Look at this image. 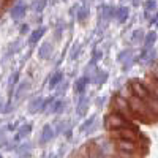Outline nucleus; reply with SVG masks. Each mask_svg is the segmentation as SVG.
Instances as JSON below:
<instances>
[{
    "mask_svg": "<svg viewBox=\"0 0 158 158\" xmlns=\"http://www.w3.org/2000/svg\"><path fill=\"white\" fill-rule=\"evenodd\" d=\"M2 103H3V100L0 98V111H3V109H2Z\"/></svg>",
    "mask_w": 158,
    "mask_h": 158,
    "instance_id": "31",
    "label": "nucleus"
},
{
    "mask_svg": "<svg viewBox=\"0 0 158 158\" xmlns=\"http://www.w3.org/2000/svg\"><path fill=\"white\" fill-rule=\"evenodd\" d=\"M130 52H131V49H123V51L120 52V54H118L117 60H118V62H125V60H128V59L131 57Z\"/></svg>",
    "mask_w": 158,
    "mask_h": 158,
    "instance_id": "22",
    "label": "nucleus"
},
{
    "mask_svg": "<svg viewBox=\"0 0 158 158\" xmlns=\"http://www.w3.org/2000/svg\"><path fill=\"white\" fill-rule=\"evenodd\" d=\"M128 85H130L131 92H133V95H136V97H139V98H142V100H146V98L150 95V90L147 89V85H146V82H144V81L133 79V81H131Z\"/></svg>",
    "mask_w": 158,
    "mask_h": 158,
    "instance_id": "6",
    "label": "nucleus"
},
{
    "mask_svg": "<svg viewBox=\"0 0 158 158\" xmlns=\"http://www.w3.org/2000/svg\"><path fill=\"white\" fill-rule=\"evenodd\" d=\"M156 33L155 32H149V33H146V36H144V48L146 49H152L153 48V44H155V41H156Z\"/></svg>",
    "mask_w": 158,
    "mask_h": 158,
    "instance_id": "14",
    "label": "nucleus"
},
{
    "mask_svg": "<svg viewBox=\"0 0 158 158\" xmlns=\"http://www.w3.org/2000/svg\"><path fill=\"white\" fill-rule=\"evenodd\" d=\"M65 127H67V123H65V122H59V125L56 127V133H57V135H60L62 131H63V128H65Z\"/></svg>",
    "mask_w": 158,
    "mask_h": 158,
    "instance_id": "28",
    "label": "nucleus"
},
{
    "mask_svg": "<svg viewBox=\"0 0 158 158\" xmlns=\"http://www.w3.org/2000/svg\"><path fill=\"white\" fill-rule=\"evenodd\" d=\"M27 87H29V82H27V81H22V82L18 85V89H16V97H19L21 94H24Z\"/></svg>",
    "mask_w": 158,
    "mask_h": 158,
    "instance_id": "23",
    "label": "nucleus"
},
{
    "mask_svg": "<svg viewBox=\"0 0 158 158\" xmlns=\"http://www.w3.org/2000/svg\"><path fill=\"white\" fill-rule=\"evenodd\" d=\"M87 15H89V10H87V6H84V8H81V10H79V13H77V19L79 21H84L85 18H87Z\"/></svg>",
    "mask_w": 158,
    "mask_h": 158,
    "instance_id": "25",
    "label": "nucleus"
},
{
    "mask_svg": "<svg viewBox=\"0 0 158 158\" xmlns=\"http://www.w3.org/2000/svg\"><path fill=\"white\" fill-rule=\"evenodd\" d=\"M54 135H56V130H52L51 125H44V127H43V131H41V138H40V142H41V144L49 142L52 138H54Z\"/></svg>",
    "mask_w": 158,
    "mask_h": 158,
    "instance_id": "8",
    "label": "nucleus"
},
{
    "mask_svg": "<svg viewBox=\"0 0 158 158\" xmlns=\"http://www.w3.org/2000/svg\"><path fill=\"white\" fill-rule=\"evenodd\" d=\"M43 100H44V98H41V97L35 98V100L30 103L29 111H30V112H38V111H41V106H43Z\"/></svg>",
    "mask_w": 158,
    "mask_h": 158,
    "instance_id": "18",
    "label": "nucleus"
},
{
    "mask_svg": "<svg viewBox=\"0 0 158 158\" xmlns=\"http://www.w3.org/2000/svg\"><path fill=\"white\" fill-rule=\"evenodd\" d=\"M85 158H89V155H87V156H85Z\"/></svg>",
    "mask_w": 158,
    "mask_h": 158,
    "instance_id": "32",
    "label": "nucleus"
},
{
    "mask_svg": "<svg viewBox=\"0 0 158 158\" xmlns=\"http://www.w3.org/2000/svg\"><path fill=\"white\" fill-rule=\"evenodd\" d=\"M18 81H19V71H16V73L11 74V77H10V85H15Z\"/></svg>",
    "mask_w": 158,
    "mask_h": 158,
    "instance_id": "27",
    "label": "nucleus"
},
{
    "mask_svg": "<svg viewBox=\"0 0 158 158\" xmlns=\"http://www.w3.org/2000/svg\"><path fill=\"white\" fill-rule=\"evenodd\" d=\"M6 5H8V0H0V13L6 8Z\"/></svg>",
    "mask_w": 158,
    "mask_h": 158,
    "instance_id": "30",
    "label": "nucleus"
},
{
    "mask_svg": "<svg viewBox=\"0 0 158 158\" xmlns=\"http://www.w3.org/2000/svg\"><path fill=\"white\" fill-rule=\"evenodd\" d=\"M146 103H147L149 109L152 111V114L155 115V118H158V97H155V95L150 94V95L146 98Z\"/></svg>",
    "mask_w": 158,
    "mask_h": 158,
    "instance_id": "10",
    "label": "nucleus"
},
{
    "mask_svg": "<svg viewBox=\"0 0 158 158\" xmlns=\"http://www.w3.org/2000/svg\"><path fill=\"white\" fill-rule=\"evenodd\" d=\"M111 106H112V111H117V112H120L122 115H125L127 118H130V120H135V114L131 112L130 109V103L127 98L120 97V95H115L111 101Z\"/></svg>",
    "mask_w": 158,
    "mask_h": 158,
    "instance_id": "3",
    "label": "nucleus"
},
{
    "mask_svg": "<svg viewBox=\"0 0 158 158\" xmlns=\"http://www.w3.org/2000/svg\"><path fill=\"white\" fill-rule=\"evenodd\" d=\"M46 2H48V0H38V5L35 6V10H36V13H40V11H43L44 8H46Z\"/></svg>",
    "mask_w": 158,
    "mask_h": 158,
    "instance_id": "26",
    "label": "nucleus"
},
{
    "mask_svg": "<svg viewBox=\"0 0 158 158\" xmlns=\"http://www.w3.org/2000/svg\"><path fill=\"white\" fill-rule=\"evenodd\" d=\"M115 11H117V10L112 8V6H104V8H103V18L109 21L112 16H115Z\"/></svg>",
    "mask_w": 158,
    "mask_h": 158,
    "instance_id": "20",
    "label": "nucleus"
},
{
    "mask_svg": "<svg viewBox=\"0 0 158 158\" xmlns=\"http://www.w3.org/2000/svg\"><path fill=\"white\" fill-rule=\"evenodd\" d=\"M97 120V117L95 115H92L90 118H87V120L81 125V127H79V130H81V131H89V128L92 127V125H94V122Z\"/></svg>",
    "mask_w": 158,
    "mask_h": 158,
    "instance_id": "21",
    "label": "nucleus"
},
{
    "mask_svg": "<svg viewBox=\"0 0 158 158\" xmlns=\"http://www.w3.org/2000/svg\"><path fill=\"white\" fill-rule=\"evenodd\" d=\"M0 158H2V155H0Z\"/></svg>",
    "mask_w": 158,
    "mask_h": 158,
    "instance_id": "33",
    "label": "nucleus"
},
{
    "mask_svg": "<svg viewBox=\"0 0 158 158\" xmlns=\"http://www.w3.org/2000/svg\"><path fill=\"white\" fill-rule=\"evenodd\" d=\"M29 33V24H22L21 25V35H25Z\"/></svg>",
    "mask_w": 158,
    "mask_h": 158,
    "instance_id": "29",
    "label": "nucleus"
},
{
    "mask_svg": "<svg viewBox=\"0 0 158 158\" xmlns=\"http://www.w3.org/2000/svg\"><path fill=\"white\" fill-rule=\"evenodd\" d=\"M62 81H63V74H62L60 71L54 73V74H52V77H51V81H49V89L59 87V85L62 84Z\"/></svg>",
    "mask_w": 158,
    "mask_h": 158,
    "instance_id": "16",
    "label": "nucleus"
},
{
    "mask_svg": "<svg viewBox=\"0 0 158 158\" xmlns=\"http://www.w3.org/2000/svg\"><path fill=\"white\" fill-rule=\"evenodd\" d=\"M128 16H130V10H128L127 6L117 8V11H115V19L120 22V24L127 22V21H128Z\"/></svg>",
    "mask_w": 158,
    "mask_h": 158,
    "instance_id": "12",
    "label": "nucleus"
},
{
    "mask_svg": "<svg viewBox=\"0 0 158 158\" xmlns=\"http://www.w3.org/2000/svg\"><path fill=\"white\" fill-rule=\"evenodd\" d=\"M156 10V2L155 0H147L146 2V11L150 13V11H155Z\"/></svg>",
    "mask_w": 158,
    "mask_h": 158,
    "instance_id": "24",
    "label": "nucleus"
},
{
    "mask_svg": "<svg viewBox=\"0 0 158 158\" xmlns=\"http://www.w3.org/2000/svg\"><path fill=\"white\" fill-rule=\"evenodd\" d=\"M115 150L120 152H130V153H139L141 152V146L139 141H130V139H112Z\"/></svg>",
    "mask_w": 158,
    "mask_h": 158,
    "instance_id": "5",
    "label": "nucleus"
},
{
    "mask_svg": "<svg viewBox=\"0 0 158 158\" xmlns=\"http://www.w3.org/2000/svg\"><path fill=\"white\" fill-rule=\"evenodd\" d=\"M10 15H11V18L15 19V21H19V19L25 18V15H27V6H25L24 2H18L15 6L11 8Z\"/></svg>",
    "mask_w": 158,
    "mask_h": 158,
    "instance_id": "7",
    "label": "nucleus"
},
{
    "mask_svg": "<svg viewBox=\"0 0 158 158\" xmlns=\"http://www.w3.org/2000/svg\"><path fill=\"white\" fill-rule=\"evenodd\" d=\"M128 103H130L131 112L135 114L136 118H139V120H142V122H152V120H155V115L149 109L146 100H142V98H139L136 95H131L128 98Z\"/></svg>",
    "mask_w": 158,
    "mask_h": 158,
    "instance_id": "1",
    "label": "nucleus"
},
{
    "mask_svg": "<svg viewBox=\"0 0 158 158\" xmlns=\"http://www.w3.org/2000/svg\"><path fill=\"white\" fill-rule=\"evenodd\" d=\"M109 138L111 139H130V141H139L141 135L138 128L135 127H128V128H118V130H111L109 131Z\"/></svg>",
    "mask_w": 158,
    "mask_h": 158,
    "instance_id": "4",
    "label": "nucleus"
},
{
    "mask_svg": "<svg viewBox=\"0 0 158 158\" xmlns=\"http://www.w3.org/2000/svg\"><path fill=\"white\" fill-rule=\"evenodd\" d=\"M104 127L109 131L118 130V128H128V127H133V120H130V118H127L125 115H122L117 111H111L104 117Z\"/></svg>",
    "mask_w": 158,
    "mask_h": 158,
    "instance_id": "2",
    "label": "nucleus"
},
{
    "mask_svg": "<svg viewBox=\"0 0 158 158\" xmlns=\"http://www.w3.org/2000/svg\"><path fill=\"white\" fill-rule=\"evenodd\" d=\"M44 33H46V27H38V29L32 30V33L29 35V43H30V44L38 43L40 40L44 36Z\"/></svg>",
    "mask_w": 158,
    "mask_h": 158,
    "instance_id": "9",
    "label": "nucleus"
},
{
    "mask_svg": "<svg viewBox=\"0 0 158 158\" xmlns=\"http://www.w3.org/2000/svg\"><path fill=\"white\" fill-rule=\"evenodd\" d=\"M144 36H146V33H144L142 30H136L133 35L130 36V41L133 43V44H138V43L144 41Z\"/></svg>",
    "mask_w": 158,
    "mask_h": 158,
    "instance_id": "19",
    "label": "nucleus"
},
{
    "mask_svg": "<svg viewBox=\"0 0 158 158\" xmlns=\"http://www.w3.org/2000/svg\"><path fill=\"white\" fill-rule=\"evenodd\" d=\"M32 131V125L30 123H27V125H22V127H19V130H18V133H16V136H15V139L16 141H19V139H22V138H25L29 133Z\"/></svg>",
    "mask_w": 158,
    "mask_h": 158,
    "instance_id": "17",
    "label": "nucleus"
},
{
    "mask_svg": "<svg viewBox=\"0 0 158 158\" xmlns=\"http://www.w3.org/2000/svg\"><path fill=\"white\" fill-rule=\"evenodd\" d=\"M63 109H65V103L62 100H54V103L49 108V112L51 114H60V112H63Z\"/></svg>",
    "mask_w": 158,
    "mask_h": 158,
    "instance_id": "15",
    "label": "nucleus"
},
{
    "mask_svg": "<svg viewBox=\"0 0 158 158\" xmlns=\"http://www.w3.org/2000/svg\"><path fill=\"white\" fill-rule=\"evenodd\" d=\"M51 54H52V44L51 43H44V44L40 46V49H38L40 59H49Z\"/></svg>",
    "mask_w": 158,
    "mask_h": 158,
    "instance_id": "13",
    "label": "nucleus"
},
{
    "mask_svg": "<svg viewBox=\"0 0 158 158\" xmlns=\"http://www.w3.org/2000/svg\"><path fill=\"white\" fill-rule=\"evenodd\" d=\"M89 82V76H82V77H79L76 84H74V92L77 95H82L84 94V90H85V85Z\"/></svg>",
    "mask_w": 158,
    "mask_h": 158,
    "instance_id": "11",
    "label": "nucleus"
}]
</instances>
